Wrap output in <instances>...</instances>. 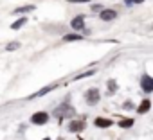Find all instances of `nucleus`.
Listing matches in <instances>:
<instances>
[{
    "mask_svg": "<svg viewBox=\"0 0 153 140\" xmlns=\"http://www.w3.org/2000/svg\"><path fill=\"white\" fill-rule=\"evenodd\" d=\"M99 97H101V94H99L97 88H90V90L85 94V99H87V102H88L90 106L97 104V102H99Z\"/></svg>",
    "mask_w": 153,
    "mask_h": 140,
    "instance_id": "1",
    "label": "nucleus"
},
{
    "mask_svg": "<svg viewBox=\"0 0 153 140\" xmlns=\"http://www.w3.org/2000/svg\"><path fill=\"white\" fill-rule=\"evenodd\" d=\"M70 117V115H74V108H70L68 104H61L58 110H54V117H58V119H63V117Z\"/></svg>",
    "mask_w": 153,
    "mask_h": 140,
    "instance_id": "2",
    "label": "nucleus"
},
{
    "mask_svg": "<svg viewBox=\"0 0 153 140\" xmlns=\"http://www.w3.org/2000/svg\"><path fill=\"white\" fill-rule=\"evenodd\" d=\"M140 88H142L146 94H151V92H153V77L142 76V77H140Z\"/></svg>",
    "mask_w": 153,
    "mask_h": 140,
    "instance_id": "3",
    "label": "nucleus"
},
{
    "mask_svg": "<svg viewBox=\"0 0 153 140\" xmlns=\"http://www.w3.org/2000/svg\"><path fill=\"white\" fill-rule=\"evenodd\" d=\"M47 120H49V115H47L45 111H38V113H34V115L31 117V122H33V124H38V126L47 124Z\"/></svg>",
    "mask_w": 153,
    "mask_h": 140,
    "instance_id": "4",
    "label": "nucleus"
},
{
    "mask_svg": "<svg viewBox=\"0 0 153 140\" xmlns=\"http://www.w3.org/2000/svg\"><path fill=\"white\" fill-rule=\"evenodd\" d=\"M70 25H72V29H76V31H83V29H85V16H83V15L76 16V18L70 22Z\"/></svg>",
    "mask_w": 153,
    "mask_h": 140,
    "instance_id": "5",
    "label": "nucleus"
},
{
    "mask_svg": "<svg viewBox=\"0 0 153 140\" xmlns=\"http://www.w3.org/2000/svg\"><path fill=\"white\" fill-rule=\"evenodd\" d=\"M115 18H117V11H114V9H103V11H101V20L112 22V20H115Z\"/></svg>",
    "mask_w": 153,
    "mask_h": 140,
    "instance_id": "6",
    "label": "nucleus"
},
{
    "mask_svg": "<svg viewBox=\"0 0 153 140\" xmlns=\"http://www.w3.org/2000/svg\"><path fill=\"white\" fill-rule=\"evenodd\" d=\"M68 129L72 133H78V131H83L85 129V120H72L68 124Z\"/></svg>",
    "mask_w": 153,
    "mask_h": 140,
    "instance_id": "7",
    "label": "nucleus"
},
{
    "mask_svg": "<svg viewBox=\"0 0 153 140\" xmlns=\"http://www.w3.org/2000/svg\"><path fill=\"white\" fill-rule=\"evenodd\" d=\"M94 124H96L97 127H110L114 122H112L110 119H103V117H97V119L94 120Z\"/></svg>",
    "mask_w": 153,
    "mask_h": 140,
    "instance_id": "8",
    "label": "nucleus"
},
{
    "mask_svg": "<svg viewBox=\"0 0 153 140\" xmlns=\"http://www.w3.org/2000/svg\"><path fill=\"white\" fill-rule=\"evenodd\" d=\"M149 108H151V101H148V99H144L142 102H140V106L137 108V111L142 115V113H146V111H149Z\"/></svg>",
    "mask_w": 153,
    "mask_h": 140,
    "instance_id": "9",
    "label": "nucleus"
},
{
    "mask_svg": "<svg viewBox=\"0 0 153 140\" xmlns=\"http://www.w3.org/2000/svg\"><path fill=\"white\" fill-rule=\"evenodd\" d=\"M51 90H54V85H52V86H45V88H42L40 92H36V94H33V95H31V99H36V97H42V95H45V94H49Z\"/></svg>",
    "mask_w": 153,
    "mask_h": 140,
    "instance_id": "10",
    "label": "nucleus"
},
{
    "mask_svg": "<svg viewBox=\"0 0 153 140\" xmlns=\"http://www.w3.org/2000/svg\"><path fill=\"white\" fill-rule=\"evenodd\" d=\"M25 24H27V18H25V16H24V18H18V20L11 25V29H15V31H16V29H20V27H22V25H25Z\"/></svg>",
    "mask_w": 153,
    "mask_h": 140,
    "instance_id": "11",
    "label": "nucleus"
},
{
    "mask_svg": "<svg viewBox=\"0 0 153 140\" xmlns=\"http://www.w3.org/2000/svg\"><path fill=\"white\" fill-rule=\"evenodd\" d=\"M119 126L121 127H131L133 126V119H123V120H119Z\"/></svg>",
    "mask_w": 153,
    "mask_h": 140,
    "instance_id": "12",
    "label": "nucleus"
},
{
    "mask_svg": "<svg viewBox=\"0 0 153 140\" xmlns=\"http://www.w3.org/2000/svg\"><path fill=\"white\" fill-rule=\"evenodd\" d=\"M63 40L65 41H78V40H81V34H67Z\"/></svg>",
    "mask_w": 153,
    "mask_h": 140,
    "instance_id": "13",
    "label": "nucleus"
},
{
    "mask_svg": "<svg viewBox=\"0 0 153 140\" xmlns=\"http://www.w3.org/2000/svg\"><path fill=\"white\" fill-rule=\"evenodd\" d=\"M115 90H117V83L114 79H110L108 81V94H115Z\"/></svg>",
    "mask_w": 153,
    "mask_h": 140,
    "instance_id": "14",
    "label": "nucleus"
},
{
    "mask_svg": "<svg viewBox=\"0 0 153 140\" xmlns=\"http://www.w3.org/2000/svg\"><path fill=\"white\" fill-rule=\"evenodd\" d=\"M33 9H34V6H24V7H16V13H29Z\"/></svg>",
    "mask_w": 153,
    "mask_h": 140,
    "instance_id": "15",
    "label": "nucleus"
},
{
    "mask_svg": "<svg viewBox=\"0 0 153 140\" xmlns=\"http://www.w3.org/2000/svg\"><path fill=\"white\" fill-rule=\"evenodd\" d=\"M18 47H20V43H18V41H11V43H7V47H6V49H7V50H16Z\"/></svg>",
    "mask_w": 153,
    "mask_h": 140,
    "instance_id": "16",
    "label": "nucleus"
},
{
    "mask_svg": "<svg viewBox=\"0 0 153 140\" xmlns=\"http://www.w3.org/2000/svg\"><path fill=\"white\" fill-rule=\"evenodd\" d=\"M123 108H124V110H131V108H133V102H131V101H126V102L123 104Z\"/></svg>",
    "mask_w": 153,
    "mask_h": 140,
    "instance_id": "17",
    "label": "nucleus"
},
{
    "mask_svg": "<svg viewBox=\"0 0 153 140\" xmlns=\"http://www.w3.org/2000/svg\"><path fill=\"white\" fill-rule=\"evenodd\" d=\"M139 2H142V0H126V4H128V6H131V4H139Z\"/></svg>",
    "mask_w": 153,
    "mask_h": 140,
    "instance_id": "18",
    "label": "nucleus"
},
{
    "mask_svg": "<svg viewBox=\"0 0 153 140\" xmlns=\"http://www.w3.org/2000/svg\"><path fill=\"white\" fill-rule=\"evenodd\" d=\"M43 140H51V138H43Z\"/></svg>",
    "mask_w": 153,
    "mask_h": 140,
    "instance_id": "19",
    "label": "nucleus"
}]
</instances>
